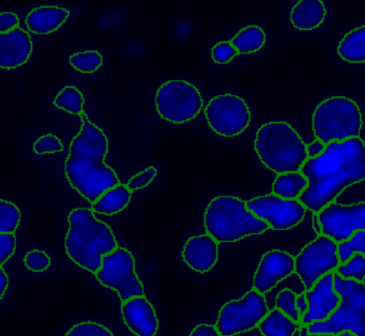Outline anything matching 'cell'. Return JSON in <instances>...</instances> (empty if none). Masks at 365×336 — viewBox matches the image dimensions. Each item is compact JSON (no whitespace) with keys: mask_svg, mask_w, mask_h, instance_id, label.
<instances>
[{"mask_svg":"<svg viewBox=\"0 0 365 336\" xmlns=\"http://www.w3.org/2000/svg\"><path fill=\"white\" fill-rule=\"evenodd\" d=\"M300 173L309 182L298 200L318 213L348 186L365 179V145L360 137L332 141L317 158H307Z\"/></svg>","mask_w":365,"mask_h":336,"instance_id":"6da1fadb","label":"cell"},{"mask_svg":"<svg viewBox=\"0 0 365 336\" xmlns=\"http://www.w3.org/2000/svg\"><path fill=\"white\" fill-rule=\"evenodd\" d=\"M82 128L72 139L69 156L66 158L65 173L70 185L91 203L106 190L120 184L116 171L106 164L108 138L86 113L80 116Z\"/></svg>","mask_w":365,"mask_h":336,"instance_id":"7a4b0ae2","label":"cell"},{"mask_svg":"<svg viewBox=\"0 0 365 336\" xmlns=\"http://www.w3.org/2000/svg\"><path fill=\"white\" fill-rule=\"evenodd\" d=\"M69 230L65 248L69 258L82 269L97 273L102 257L118 248L114 231L106 223L98 220L93 210L76 208L68 216Z\"/></svg>","mask_w":365,"mask_h":336,"instance_id":"3957f363","label":"cell"},{"mask_svg":"<svg viewBox=\"0 0 365 336\" xmlns=\"http://www.w3.org/2000/svg\"><path fill=\"white\" fill-rule=\"evenodd\" d=\"M254 147L262 164L277 175L300 171L307 160V145L285 121L262 124L256 133Z\"/></svg>","mask_w":365,"mask_h":336,"instance_id":"277c9868","label":"cell"},{"mask_svg":"<svg viewBox=\"0 0 365 336\" xmlns=\"http://www.w3.org/2000/svg\"><path fill=\"white\" fill-rule=\"evenodd\" d=\"M207 233L217 243L236 242L262 235L269 225L247 209L245 201L235 196H217L207 205L204 216Z\"/></svg>","mask_w":365,"mask_h":336,"instance_id":"5b68a950","label":"cell"},{"mask_svg":"<svg viewBox=\"0 0 365 336\" xmlns=\"http://www.w3.org/2000/svg\"><path fill=\"white\" fill-rule=\"evenodd\" d=\"M333 288L339 295V303L327 320L307 325L309 334H339L349 331L365 336V284L344 280L333 273Z\"/></svg>","mask_w":365,"mask_h":336,"instance_id":"8992f818","label":"cell"},{"mask_svg":"<svg viewBox=\"0 0 365 336\" xmlns=\"http://www.w3.org/2000/svg\"><path fill=\"white\" fill-rule=\"evenodd\" d=\"M362 123L358 104L346 96H332L322 101L312 117L316 139L324 145L360 137Z\"/></svg>","mask_w":365,"mask_h":336,"instance_id":"52a82bcc","label":"cell"},{"mask_svg":"<svg viewBox=\"0 0 365 336\" xmlns=\"http://www.w3.org/2000/svg\"><path fill=\"white\" fill-rule=\"evenodd\" d=\"M200 90L189 81L172 79L166 81L155 94V108L166 121L181 124L197 117L202 108Z\"/></svg>","mask_w":365,"mask_h":336,"instance_id":"ba28073f","label":"cell"},{"mask_svg":"<svg viewBox=\"0 0 365 336\" xmlns=\"http://www.w3.org/2000/svg\"><path fill=\"white\" fill-rule=\"evenodd\" d=\"M96 278L102 286L118 293L121 302L145 295L144 285L135 272V259L127 248L118 246L102 257V265Z\"/></svg>","mask_w":365,"mask_h":336,"instance_id":"9c48e42d","label":"cell"},{"mask_svg":"<svg viewBox=\"0 0 365 336\" xmlns=\"http://www.w3.org/2000/svg\"><path fill=\"white\" fill-rule=\"evenodd\" d=\"M269 312L264 295L247 291L241 299L232 300L222 306L215 327L220 336H235L257 327Z\"/></svg>","mask_w":365,"mask_h":336,"instance_id":"30bf717a","label":"cell"},{"mask_svg":"<svg viewBox=\"0 0 365 336\" xmlns=\"http://www.w3.org/2000/svg\"><path fill=\"white\" fill-rule=\"evenodd\" d=\"M337 243L326 235H317L294 257V273L299 276L305 290L339 267Z\"/></svg>","mask_w":365,"mask_h":336,"instance_id":"8fae6325","label":"cell"},{"mask_svg":"<svg viewBox=\"0 0 365 336\" xmlns=\"http://www.w3.org/2000/svg\"><path fill=\"white\" fill-rule=\"evenodd\" d=\"M205 117L213 132L220 136L235 137L242 134L251 122L247 102L236 94H222L209 101Z\"/></svg>","mask_w":365,"mask_h":336,"instance_id":"7c38bea8","label":"cell"},{"mask_svg":"<svg viewBox=\"0 0 365 336\" xmlns=\"http://www.w3.org/2000/svg\"><path fill=\"white\" fill-rule=\"evenodd\" d=\"M247 209L269 225L273 230H289L304 218L307 209L298 199H283L274 194L245 201Z\"/></svg>","mask_w":365,"mask_h":336,"instance_id":"4fadbf2b","label":"cell"},{"mask_svg":"<svg viewBox=\"0 0 365 336\" xmlns=\"http://www.w3.org/2000/svg\"><path fill=\"white\" fill-rule=\"evenodd\" d=\"M322 235L339 243L349 239L356 231L365 230V203L327 205L317 213Z\"/></svg>","mask_w":365,"mask_h":336,"instance_id":"5bb4252c","label":"cell"},{"mask_svg":"<svg viewBox=\"0 0 365 336\" xmlns=\"http://www.w3.org/2000/svg\"><path fill=\"white\" fill-rule=\"evenodd\" d=\"M294 273V257L281 250L264 253L256 269L253 289L264 295Z\"/></svg>","mask_w":365,"mask_h":336,"instance_id":"9a60e30c","label":"cell"},{"mask_svg":"<svg viewBox=\"0 0 365 336\" xmlns=\"http://www.w3.org/2000/svg\"><path fill=\"white\" fill-rule=\"evenodd\" d=\"M333 273L322 276L309 290H305L309 310L301 318V325L327 320L339 305V295L333 288Z\"/></svg>","mask_w":365,"mask_h":336,"instance_id":"2e32d148","label":"cell"},{"mask_svg":"<svg viewBox=\"0 0 365 336\" xmlns=\"http://www.w3.org/2000/svg\"><path fill=\"white\" fill-rule=\"evenodd\" d=\"M121 312L128 329L136 336L157 335L159 319L153 304L145 295L123 302Z\"/></svg>","mask_w":365,"mask_h":336,"instance_id":"e0dca14e","label":"cell"},{"mask_svg":"<svg viewBox=\"0 0 365 336\" xmlns=\"http://www.w3.org/2000/svg\"><path fill=\"white\" fill-rule=\"evenodd\" d=\"M31 34L16 27L7 34H0V68L14 70L26 63L33 54Z\"/></svg>","mask_w":365,"mask_h":336,"instance_id":"ac0fdd59","label":"cell"},{"mask_svg":"<svg viewBox=\"0 0 365 336\" xmlns=\"http://www.w3.org/2000/svg\"><path fill=\"white\" fill-rule=\"evenodd\" d=\"M182 258L187 267L198 273H207L219 260V243L206 235L190 238L182 250Z\"/></svg>","mask_w":365,"mask_h":336,"instance_id":"d6986e66","label":"cell"},{"mask_svg":"<svg viewBox=\"0 0 365 336\" xmlns=\"http://www.w3.org/2000/svg\"><path fill=\"white\" fill-rule=\"evenodd\" d=\"M69 16L70 11L67 9L56 6H42L31 11L25 23L29 31L46 36L58 30Z\"/></svg>","mask_w":365,"mask_h":336,"instance_id":"ffe728a7","label":"cell"},{"mask_svg":"<svg viewBox=\"0 0 365 336\" xmlns=\"http://www.w3.org/2000/svg\"><path fill=\"white\" fill-rule=\"evenodd\" d=\"M327 10L322 0H301L290 12V21L299 30H313L326 19Z\"/></svg>","mask_w":365,"mask_h":336,"instance_id":"44dd1931","label":"cell"},{"mask_svg":"<svg viewBox=\"0 0 365 336\" xmlns=\"http://www.w3.org/2000/svg\"><path fill=\"white\" fill-rule=\"evenodd\" d=\"M132 192L125 184H118L106 190L95 203H91L93 213L114 215L123 211L129 205Z\"/></svg>","mask_w":365,"mask_h":336,"instance_id":"7402d4cb","label":"cell"},{"mask_svg":"<svg viewBox=\"0 0 365 336\" xmlns=\"http://www.w3.org/2000/svg\"><path fill=\"white\" fill-rule=\"evenodd\" d=\"M300 327V323L294 322L277 308L269 310L257 325L264 336H294Z\"/></svg>","mask_w":365,"mask_h":336,"instance_id":"603a6c76","label":"cell"},{"mask_svg":"<svg viewBox=\"0 0 365 336\" xmlns=\"http://www.w3.org/2000/svg\"><path fill=\"white\" fill-rule=\"evenodd\" d=\"M339 57L350 63H363L365 61V27L356 28L348 32L337 47Z\"/></svg>","mask_w":365,"mask_h":336,"instance_id":"cb8c5ba5","label":"cell"},{"mask_svg":"<svg viewBox=\"0 0 365 336\" xmlns=\"http://www.w3.org/2000/svg\"><path fill=\"white\" fill-rule=\"evenodd\" d=\"M309 182L300 171L279 173L272 185V194L283 199H298Z\"/></svg>","mask_w":365,"mask_h":336,"instance_id":"d4e9b609","label":"cell"},{"mask_svg":"<svg viewBox=\"0 0 365 336\" xmlns=\"http://www.w3.org/2000/svg\"><path fill=\"white\" fill-rule=\"evenodd\" d=\"M230 43L238 54L256 53L266 44V32L259 26H247L232 39Z\"/></svg>","mask_w":365,"mask_h":336,"instance_id":"484cf974","label":"cell"},{"mask_svg":"<svg viewBox=\"0 0 365 336\" xmlns=\"http://www.w3.org/2000/svg\"><path fill=\"white\" fill-rule=\"evenodd\" d=\"M54 105L72 115L81 116L84 113L85 98L76 86H67L57 94Z\"/></svg>","mask_w":365,"mask_h":336,"instance_id":"4316f807","label":"cell"},{"mask_svg":"<svg viewBox=\"0 0 365 336\" xmlns=\"http://www.w3.org/2000/svg\"><path fill=\"white\" fill-rule=\"evenodd\" d=\"M334 272L344 280H356V282H364L365 255L354 254L346 263H339V267L335 269Z\"/></svg>","mask_w":365,"mask_h":336,"instance_id":"83f0119b","label":"cell"},{"mask_svg":"<svg viewBox=\"0 0 365 336\" xmlns=\"http://www.w3.org/2000/svg\"><path fill=\"white\" fill-rule=\"evenodd\" d=\"M354 254L365 255V230L356 231L349 239L337 243L339 263H346Z\"/></svg>","mask_w":365,"mask_h":336,"instance_id":"f1b7e54d","label":"cell"},{"mask_svg":"<svg viewBox=\"0 0 365 336\" xmlns=\"http://www.w3.org/2000/svg\"><path fill=\"white\" fill-rule=\"evenodd\" d=\"M21 222V211L11 201L0 199V233H14Z\"/></svg>","mask_w":365,"mask_h":336,"instance_id":"f546056e","label":"cell"},{"mask_svg":"<svg viewBox=\"0 0 365 336\" xmlns=\"http://www.w3.org/2000/svg\"><path fill=\"white\" fill-rule=\"evenodd\" d=\"M69 61L81 73H95L103 64V57L98 51H86L73 54Z\"/></svg>","mask_w":365,"mask_h":336,"instance_id":"4dcf8cb0","label":"cell"},{"mask_svg":"<svg viewBox=\"0 0 365 336\" xmlns=\"http://www.w3.org/2000/svg\"><path fill=\"white\" fill-rule=\"evenodd\" d=\"M296 297L297 293L292 289H283L277 293V299H275V308L281 310L284 315L289 317L294 322L301 325V316L296 307Z\"/></svg>","mask_w":365,"mask_h":336,"instance_id":"1f68e13d","label":"cell"},{"mask_svg":"<svg viewBox=\"0 0 365 336\" xmlns=\"http://www.w3.org/2000/svg\"><path fill=\"white\" fill-rule=\"evenodd\" d=\"M65 336H114V334L100 323L85 321L72 327Z\"/></svg>","mask_w":365,"mask_h":336,"instance_id":"d6a6232c","label":"cell"},{"mask_svg":"<svg viewBox=\"0 0 365 336\" xmlns=\"http://www.w3.org/2000/svg\"><path fill=\"white\" fill-rule=\"evenodd\" d=\"M63 150V145L61 139L54 134H46L38 138L34 143L35 153L42 154L57 153Z\"/></svg>","mask_w":365,"mask_h":336,"instance_id":"836d02e7","label":"cell"},{"mask_svg":"<svg viewBox=\"0 0 365 336\" xmlns=\"http://www.w3.org/2000/svg\"><path fill=\"white\" fill-rule=\"evenodd\" d=\"M24 263L31 271L40 273L50 268L51 257L43 250H33L25 255Z\"/></svg>","mask_w":365,"mask_h":336,"instance_id":"e575fe53","label":"cell"},{"mask_svg":"<svg viewBox=\"0 0 365 336\" xmlns=\"http://www.w3.org/2000/svg\"><path fill=\"white\" fill-rule=\"evenodd\" d=\"M238 55L237 49L228 41L217 43L211 49V57H212L213 61L217 64L228 63Z\"/></svg>","mask_w":365,"mask_h":336,"instance_id":"d590c367","label":"cell"},{"mask_svg":"<svg viewBox=\"0 0 365 336\" xmlns=\"http://www.w3.org/2000/svg\"><path fill=\"white\" fill-rule=\"evenodd\" d=\"M158 170L155 167L150 166L145 170L140 171L138 175H133L131 179L128 181L127 188L131 192L136 190H142V188H147L153 180L157 177Z\"/></svg>","mask_w":365,"mask_h":336,"instance_id":"8d00e7d4","label":"cell"},{"mask_svg":"<svg viewBox=\"0 0 365 336\" xmlns=\"http://www.w3.org/2000/svg\"><path fill=\"white\" fill-rule=\"evenodd\" d=\"M16 250V237L14 233H0V265L7 263Z\"/></svg>","mask_w":365,"mask_h":336,"instance_id":"74e56055","label":"cell"},{"mask_svg":"<svg viewBox=\"0 0 365 336\" xmlns=\"http://www.w3.org/2000/svg\"><path fill=\"white\" fill-rule=\"evenodd\" d=\"M20 25V19L14 12L0 13V34H7Z\"/></svg>","mask_w":365,"mask_h":336,"instance_id":"f35d334b","label":"cell"},{"mask_svg":"<svg viewBox=\"0 0 365 336\" xmlns=\"http://www.w3.org/2000/svg\"><path fill=\"white\" fill-rule=\"evenodd\" d=\"M189 336H220L217 327L213 325L208 323H200L194 327L193 331L190 333Z\"/></svg>","mask_w":365,"mask_h":336,"instance_id":"ab89813d","label":"cell"},{"mask_svg":"<svg viewBox=\"0 0 365 336\" xmlns=\"http://www.w3.org/2000/svg\"><path fill=\"white\" fill-rule=\"evenodd\" d=\"M324 149H326V145L318 139H315V141L307 145V158H317L324 151Z\"/></svg>","mask_w":365,"mask_h":336,"instance_id":"60d3db41","label":"cell"},{"mask_svg":"<svg viewBox=\"0 0 365 336\" xmlns=\"http://www.w3.org/2000/svg\"><path fill=\"white\" fill-rule=\"evenodd\" d=\"M8 287H9V276L6 273L5 269L0 265V301L5 295Z\"/></svg>","mask_w":365,"mask_h":336,"instance_id":"b9f144b4","label":"cell"},{"mask_svg":"<svg viewBox=\"0 0 365 336\" xmlns=\"http://www.w3.org/2000/svg\"><path fill=\"white\" fill-rule=\"evenodd\" d=\"M296 307L298 310L299 315L301 318L304 316L305 312L309 310V304H307V297H305L304 293L297 295L296 297Z\"/></svg>","mask_w":365,"mask_h":336,"instance_id":"7bdbcfd3","label":"cell"},{"mask_svg":"<svg viewBox=\"0 0 365 336\" xmlns=\"http://www.w3.org/2000/svg\"><path fill=\"white\" fill-rule=\"evenodd\" d=\"M299 336H356L349 331L341 332L339 334H309L307 325H301L299 329Z\"/></svg>","mask_w":365,"mask_h":336,"instance_id":"ee69618b","label":"cell"},{"mask_svg":"<svg viewBox=\"0 0 365 336\" xmlns=\"http://www.w3.org/2000/svg\"><path fill=\"white\" fill-rule=\"evenodd\" d=\"M312 225H313L314 231L317 233V235H322V228H320L317 213H313V223H312Z\"/></svg>","mask_w":365,"mask_h":336,"instance_id":"f6af8a7d","label":"cell"}]
</instances>
